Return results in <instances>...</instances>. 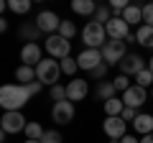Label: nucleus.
Returning a JSON list of instances; mask_svg holds the SVG:
<instances>
[{
    "mask_svg": "<svg viewBox=\"0 0 153 143\" xmlns=\"http://www.w3.org/2000/svg\"><path fill=\"white\" fill-rule=\"evenodd\" d=\"M36 77H38L41 84H51V87H54V84L59 82V77H61V61L44 59L41 64L36 66Z\"/></svg>",
    "mask_w": 153,
    "mask_h": 143,
    "instance_id": "nucleus-3",
    "label": "nucleus"
},
{
    "mask_svg": "<svg viewBox=\"0 0 153 143\" xmlns=\"http://www.w3.org/2000/svg\"><path fill=\"white\" fill-rule=\"evenodd\" d=\"M123 110H125V102H123V97H112L105 102V112H107V118H120Z\"/></svg>",
    "mask_w": 153,
    "mask_h": 143,
    "instance_id": "nucleus-20",
    "label": "nucleus"
},
{
    "mask_svg": "<svg viewBox=\"0 0 153 143\" xmlns=\"http://www.w3.org/2000/svg\"><path fill=\"white\" fill-rule=\"evenodd\" d=\"M130 5V3H125V0H110V10H115V13H120L123 16V10Z\"/></svg>",
    "mask_w": 153,
    "mask_h": 143,
    "instance_id": "nucleus-33",
    "label": "nucleus"
},
{
    "mask_svg": "<svg viewBox=\"0 0 153 143\" xmlns=\"http://www.w3.org/2000/svg\"><path fill=\"white\" fill-rule=\"evenodd\" d=\"M100 51H102V59H105V64H107V66L120 64V61L128 56L125 54V41H112V39H110Z\"/></svg>",
    "mask_w": 153,
    "mask_h": 143,
    "instance_id": "nucleus-4",
    "label": "nucleus"
},
{
    "mask_svg": "<svg viewBox=\"0 0 153 143\" xmlns=\"http://www.w3.org/2000/svg\"><path fill=\"white\" fill-rule=\"evenodd\" d=\"M74 33H76V26H74V23H71V21H61V26H59V36H64V39L69 41Z\"/></svg>",
    "mask_w": 153,
    "mask_h": 143,
    "instance_id": "nucleus-28",
    "label": "nucleus"
},
{
    "mask_svg": "<svg viewBox=\"0 0 153 143\" xmlns=\"http://www.w3.org/2000/svg\"><path fill=\"white\" fill-rule=\"evenodd\" d=\"M31 95H28L26 84H5V87L0 89V105H3V110L5 112H21L23 105H28Z\"/></svg>",
    "mask_w": 153,
    "mask_h": 143,
    "instance_id": "nucleus-1",
    "label": "nucleus"
},
{
    "mask_svg": "<svg viewBox=\"0 0 153 143\" xmlns=\"http://www.w3.org/2000/svg\"><path fill=\"white\" fill-rule=\"evenodd\" d=\"M0 125H3L5 133H21V130H26L28 120L21 115V112H5V115L0 118Z\"/></svg>",
    "mask_w": 153,
    "mask_h": 143,
    "instance_id": "nucleus-9",
    "label": "nucleus"
},
{
    "mask_svg": "<svg viewBox=\"0 0 153 143\" xmlns=\"http://www.w3.org/2000/svg\"><path fill=\"white\" fill-rule=\"evenodd\" d=\"M23 133L28 136V141H41L46 130H44L41 125H38V123H28V125H26V130H23Z\"/></svg>",
    "mask_w": 153,
    "mask_h": 143,
    "instance_id": "nucleus-23",
    "label": "nucleus"
},
{
    "mask_svg": "<svg viewBox=\"0 0 153 143\" xmlns=\"http://www.w3.org/2000/svg\"><path fill=\"white\" fill-rule=\"evenodd\" d=\"M51 118H54L56 125H69V123L74 120V102H69V100H64V102H54Z\"/></svg>",
    "mask_w": 153,
    "mask_h": 143,
    "instance_id": "nucleus-7",
    "label": "nucleus"
},
{
    "mask_svg": "<svg viewBox=\"0 0 153 143\" xmlns=\"http://www.w3.org/2000/svg\"><path fill=\"white\" fill-rule=\"evenodd\" d=\"M112 84H115V89H117V92H128V89L133 87V84H130V79H128L125 74H120V77H115V79H112Z\"/></svg>",
    "mask_w": 153,
    "mask_h": 143,
    "instance_id": "nucleus-30",
    "label": "nucleus"
},
{
    "mask_svg": "<svg viewBox=\"0 0 153 143\" xmlns=\"http://www.w3.org/2000/svg\"><path fill=\"white\" fill-rule=\"evenodd\" d=\"M51 100H54V102H64L66 100V87L54 84V87H51Z\"/></svg>",
    "mask_w": 153,
    "mask_h": 143,
    "instance_id": "nucleus-31",
    "label": "nucleus"
},
{
    "mask_svg": "<svg viewBox=\"0 0 153 143\" xmlns=\"http://www.w3.org/2000/svg\"><path fill=\"white\" fill-rule=\"evenodd\" d=\"M46 51L51 54V59H66L71 51V44L64 39V36H59V33H54V36H49L46 39Z\"/></svg>",
    "mask_w": 153,
    "mask_h": 143,
    "instance_id": "nucleus-5",
    "label": "nucleus"
},
{
    "mask_svg": "<svg viewBox=\"0 0 153 143\" xmlns=\"http://www.w3.org/2000/svg\"><path fill=\"white\" fill-rule=\"evenodd\" d=\"M100 5H94V0H74L71 3V10L79 13V16H92V13H97Z\"/></svg>",
    "mask_w": 153,
    "mask_h": 143,
    "instance_id": "nucleus-18",
    "label": "nucleus"
},
{
    "mask_svg": "<svg viewBox=\"0 0 153 143\" xmlns=\"http://www.w3.org/2000/svg\"><path fill=\"white\" fill-rule=\"evenodd\" d=\"M26 89H28V95L33 97V95H38L41 89H44V84H41V82H31V84H26Z\"/></svg>",
    "mask_w": 153,
    "mask_h": 143,
    "instance_id": "nucleus-37",
    "label": "nucleus"
},
{
    "mask_svg": "<svg viewBox=\"0 0 153 143\" xmlns=\"http://www.w3.org/2000/svg\"><path fill=\"white\" fill-rule=\"evenodd\" d=\"M16 79H18V84H31V82H36V69L33 66H26V64H21L16 69Z\"/></svg>",
    "mask_w": 153,
    "mask_h": 143,
    "instance_id": "nucleus-17",
    "label": "nucleus"
},
{
    "mask_svg": "<svg viewBox=\"0 0 153 143\" xmlns=\"http://www.w3.org/2000/svg\"><path fill=\"white\" fill-rule=\"evenodd\" d=\"M143 23H146V26H153V3H148V5L143 8Z\"/></svg>",
    "mask_w": 153,
    "mask_h": 143,
    "instance_id": "nucleus-34",
    "label": "nucleus"
},
{
    "mask_svg": "<svg viewBox=\"0 0 153 143\" xmlns=\"http://www.w3.org/2000/svg\"><path fill=\"white\" fill-rule=\"evenodd\" d=\"M146 100H148V92L143 87H138V84H133L128 92H123V102H125V107H133V110L140 107Z\"/></svg>",
    "mask_w": 153,
    "mask_h": 143,
    "instance_id": "nucleus-11",
    "label": "nucleus"
},
{
    "mask_svg": "<svg viewBox=\"0 0 153 143\" xmlns=\"http://www.w3.org/2000/svg\"><path fill=\"white\" fill-rule=\"evenodd\" d=\"M21 61L26 66H38L41 61H44V59H41V46H38V44H26L21 49Z\"/></svg>",
    "mask_w": 153,
    "mask_h": 143,
    "instance_id": "nucleus-15",
    "label": "nucleus"
},
{
    "mask_svg": "<svg viewBox=\"0 0 153 143\" xmlns=\"http://www.w3.org/2000/svg\"><path fill=\"white\" fill-rule=\"evenodd\" d=\"M115 92H117V89H115V84H112V82H100V84H97V92H94V95H97L100 100H105V102H107V100L117 97Z\"/></svg>",
    "mask_w": 153,
    "mask_h": 143,
    "instance_id": "nucleus-22",
    "label": "nucleus"
},
{
    "mask_svg": "<svg viewBox=\"0 0 153 143\" xmlns=\"http://www.w3.org/2000/svg\"><path fill=\"white\" fill-rule=\"evenodd\" d=\"M133 128L140 133V138L143 136H151V133H153V115H148V112H138V118L133 120Z\"/></svg>",
    "mask_w": 153,
    "mask_h": 143,
    "instance_id": "nucleus-16",
    "label": "nucleus"
},
{
    "mask_svg": "<svg viewBox=\"0 0 153 143\" xmlns=\"http://www.w3.org/2000/svg\"><path fill=\"white\" fill-rule=\"evenodd\" d=\"M151 97H153V89H151Z\"/></svg>",
    "mask_w": 153,
    "mask_h": 143,
    "instance_id": "nucleus-42",
    "label": "nucleus"
},
{
    "mask_svg": "<svg viewBox=\"0 0 153 143\" xmlns=\"http://www.w3.org/2000/svg\"><path fill=\"white\" fill-rule=\"evenodd\" d=\"M117 143H140V141H138L135 136H125V138H120V141H117Z\"/></svg>",
    "mask_w": 153,
    "mask_h": 143,
    "instance_id": "nucleus-38",
    "label": "nucleus"
},
{
    "mask_svg": "<svg viewBox=\"0 0 153 143\" xmlns=\"http://www.w3.org/2000/svg\"><path fill=\"white\" fill-rule=\"evenodd\" d=\"M110 18H112V16H110V8H107V5H100L97 13H94V23H100V26H107Z\"/></svg>",
    "mask_w": 153,
    "mask_h": 143,
    "instance_id": "nucleus-27",
    "label": "nucleus"
},
{
    "mask_svg": "<svg viewBox=\"0 0 153 143\" xmlns=\"http://www.w3.org/2000/svg\"><path fill=\"white\" fill-rule=\"evenodd\" d=\"M135 82H138V87L148 89V87H151V84H153V72H151V69H148V66H146V69H143L140 74H138V77H135Z\"/></svg>",
    "mask_w": 153,
    "mask_h": 143,
    "instance_id": "nucleus-26",
    "label": "nucleus"
},
{
    "mask_svg": "<svg viewBox=\"0 0 153 143\" xmlns=\"http://www.w3.org/2000/svg\"><path fill=\"white\" fill-rule=\"evenodd\" d=\"M120 18L128 23V26H138V21H143V8H138V5H128L125 10H123Z\"/></svg>",
    "mask_w": 153,
    "mask_h": 143,
    "instance_id": "nucleus-19",
    "label": "nucleus"
},
{
    "mask_svg": "<svg viewBox=\"0 0 153 143\" xmlns=\"http://www.w3.org/2000/svg\"><path fill=\"white\" fill-rule=\"evenodd\" d=\"M105 31H107V39H112V41H125L128 36H130V26H128L120 16L110 18V23L105 26Z\"/></svg>",
    "mask_w": 153,
    "mask_h": 143,
    "instance_id": "nucleus-6",
    "label": "nucleus"
},
{
    "mask_svg": "<svg viewBox=\"0 0 153 143\" xmlns=\"http://www.w3.org/2000/svg\"><path fill=\"white\" fill-rule=\"evenodd\" d=\"M105 133L110 136V141H120V138H125V120L123 118H107V120L102 123Z\"/></svg>",
    "mask_w": 153,
    "mask_h": 143,
    "instance_id": "nucleus-12",
    "label": "nucleus"
},
{
    "mask_svg": "<svg viewBox=\"0 0 153 143\" xmlns=\"http://www.w3.org/2000/svg\"><path fill=\"white\" fill-rule=\"evenodd\" d=\"M26 143H41V141H26Z\"/></svg>",
    "mask_w": 153,
    "mask_h": 143,
    "instance_id": "nucleus-41",
    "label": "nucleus"
},
{
    "mask_svg": "<svg viewBox=\"0 0 153 143\" xmlns=\"http://www.w3.org/2000/svg\"><path fill=\"white\" fill-rule=\"evenodd\" d=\"M38 33H41V28H38V26H23V28H21V36L28 41V44H36Z\"/></svg>",
    "mask_w": 153,
    "mask_h": 143,
    "instance_id": "nucleus-25",
    "label": "nucleus"
},
{
    "mask_svg": "<svg viewBox=\"0 0 153 143\" xmlns=\"http://www.w3.org/2000/svg\"><path fill=\"white\" fill-rule=\"evenodd\" d=\"M89 74H92L94 79H102L105 74H107V64H105V61H102V64H100L97 69H92V72H89Z\"/></svg>",
    "mask_w": 153,
    "mask_h": 143,
    "instance_id": "nucleus-35",
    "label": "nucleus"
},
{
    "mask_svg": "<svg viewBox=\"0 0 153 143\" xmlns=\"http://www.w3.org/2000/svg\"><path fill=\"white\" fill-rule=\"evenodd\" d=\"M123 120H125V123H133V120H135V118H138V112L135 110H133V107H125V110H123Z\"/></svg>",
    "mask_w": 153,
    "mask_h": 143,
    "instance_id": "nucleus-36",
    "label": "nucleus"
},
{
    "mask_svg": "<svg viewBox=\"0 0 153 143\" xmlns=\"http://www.w3.org/2000/svg\"><path fill=\"white\" fill-rule=\"evenodd\" d=\"M87 92H89L87 79H74V82L66 84V100H69V102H79V100H84Z\"/></svg>",
    "mask_w": 153,
    "mask_h": 143,
    "instance_id": "nucleus-13",
    "label": "nucleus"
},
{
    "mask_svg": "<svg viewBox=\"0 0 153 143\" xmlns=\"http://www.w3.org/2000/svg\"><path fill=\"white\" fill-rule=\"evenodd\" d=\"M102 61L105 59H102V51H100V49H84L82 54L76 56V64H79V69H84V72L97 69Z\"/></svg>",
    "mask_w": 153,
    "mask_h": 143,
    "instance_id": "nucleus-8",
    "label": "nucleus"
},
{
    "mask_svg": "<svg viewBox=\"0 0 153 143\" xmlns=\"http://www.w3.org/2000/svg\"><path fill=\"white\" fill-rule=\"evenodd\" d=\"M82 41L87 44V49H102L105 44H107V31H105V26H100V23L89 21L87 26L82 28Z\"/></svg>",
    "mask_w": 153,
    "mask_h": 143,
    "instance_id": "nucleus-2",
    "label": "nucleus"
},
{
    "mask_svg": "<svg viewBox=\"0 0 153 143\" xmlns=\"http://www.w3.org/2000/svg\"><path fill=\"white\" fill-rule=\"evenodd\" d=\"M140 143H153V133H151V136H143V138H140Z\"/></svg>",
    "mask_w": 153,
    "mask_h": 143,
    "instance_id": "nucleus-39",
    "label": "nucleus"
},
{
    "mask_svg": "<svg viewBox=\"0 0 153 143\" xmlns=\"http://www.w3.org/2000/svg\"><path fill=\"white\" fill-rule=\"evenodd\" d=\"M8 8H10L13 13H18V16H23V13L31 10V0H10V3H8Z\"/></svg>",
    "mask_w": 153,
    "mask_h": 143,
    "instance_id": "nucleus-24",
    "label": "nucleus"
},
{
    "mask_svg": "<svg viewBox=\"0 0 153 143\" xmlns=\"http://www.w3.org/2000/svg\"><path fill=\"white\" fill-rule=\"evenodd\" d=\"M135 39L140 46H148V49H153V26H138V33H135Z\"/></svg>",
    "mask_w": 153,
    "mask_h": 143,
    "instance_id": "nucleus-21",
    "label": "nucleus"
},
{
    "mask_svg": "<svg viewBox=\"0 0 153 143\" xmlns=\"http://www.w3.org/2000/svg\"><path fill=\"white\" fill-rule=\"evenodd\" d=\"M143 69H146V66H143V59L138 54H128L125 59L120 61V72L125 74V77H130V74H135V77H138Z\"/></svg>",
    "mask_w": 153,
    "mask_h": 143,
    "instance_id": "nucleus-14",
    "label": "nucleus"
},
{
    "mask_svg": "<svg viewBox=\"0 0 153 143\" xmlns=\"http://www.w3.org/2000/svg\"><path fill=\"white\" fill-rule=\"evenodd\" d=\"M41 143H61V136L56 130H46L44 138H41Z\"/></svg>",
    "mask_w": 153,
    "mask_h": 143,
    "instance_id": "nucleus-32",
    "label": "nucleus"
},
{
    "mask_svg": "<svg viewBox=\"0 0 153 143\" xmlns=\"http://www.w3.org/2000/svg\"><path fill=\"white\" fill-rule=\"evenodd\" d=\"M148 69H151V72H153V56H151V61H148Z\"/></svg>",
    "mask_w": 153,
    "mask_h": 143,
    "instance_id": "nucleus-40",
    "label": "nucleus"
},
{
    "mask_svg": "<svg viewBox=\"0 0 153 143\" xmlns=\"http://www.w3.org/2000/svg\"><path fill=\"white\" fill-rule=\"evenodd\" d=\"M76 69H79V64H76V59H71V56H66V59H61V74H74Z\"/></svg>",
    "mask_w": 153,
    "mask_h": 143,
    "instance_id": "nucleus-29",
    "label": "nucleus"
},
{
    "mask_svg": "<svg viewBox=\"0 0 153 143\" xmlns=\"http://www.w3.org/2000/svg\"><path fill=\"white\" fill-rule=\"evenodd\" d=\"M36 26L41 28V31H46V33H51V36H54V31L59 33L61 18L56 16V13H51V10H41V13L36 16Z\"/></svg>",
    "mask_w": 153,
    "mask_h": 143,
    "instance_id": "nucleus-10",
    "label": "nucleus"
}]
</instances>
